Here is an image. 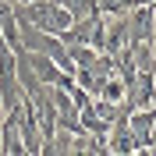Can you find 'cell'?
I'll list each match as a JSON object with an SVG mask.
<instances>
[{"instance_id": "cell-3", "label": "cell", "mask_w": 156, "mask_h": 156, "mask_svg": "<svg viewBox=\"0 0 156 156\" xmlns=\"http://www.w3.org/2000/svg\"><path fill=\"white\" fill-rule=\"evenodd\" d=\"M68 57L75 60L82 71H92V68L99 64V57H103V53H99L96 46H68Z\"/></svg>"}, {"instance_id": "cell-2", "label": "cell", "mask_w": 156, "mask_h": 156, "mask_svg": "<svg viewBox=\"0 0 156 156\" xmlns=\"http://www.w3.org/2000/svg\"><path fill=\"white\" fill-rule=\"evenodd\" d=\"M25 60H29V68L36 71L39 85H64L71 75H64L60 71V64L53 57H46V53H32V50H25Z\"/></svg>"}, {"instance_id": "cell-1", "label": "cell", "mask_w": 156, "mask_h": 156, "mask_svg": "<svg viewBox=\"0 0 156 156\" xmlns=\"http://www.w3.org/2000/svg\"><path fill=\"white\" fill-rule=\"evenodd\" d=\"M14 14L25 18V21H32V25L43 29V32H53V36H60L64 29L75 25L71 11H64L60 4H53V0H29V4H18Z\"/></svg>"}, {"instance_id": "cell-4", "label": "cell", "mask_w": 156, "mask_h": 156, "mask_svg": "<svg viewBox=\"0 0 156 156\" xmlns=\"http://www.w3.org/2000/svg\"><path fill=\"white\" fill-rule=\"evenodd\" d=\"M64 11H71V18H89V14H99V0H53Z\"/></svg>"}]
</instances>
